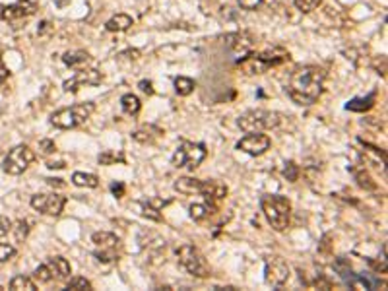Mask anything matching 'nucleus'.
I'll return each instance as SVG.
<instances>
[{"instance_id": "f257e3e1", "label": "nucleus", "mask_w": 388, "mask_h": 291, "mask_svg": "<svg viewBox=\"0 0 388 291\" xmlns=\"http://www.w3.org/2000/svg\"><path fill=\"white\" fill-rule=\"evenodd\" d=\"M326 72L320 66L307 64L293 70L288 84V96L293 103L301 107H310L322 96Z\"/></svg>"}, {"instance_id": "f03ea898", "label": "nucleus", "mask_w": 388, "mask_h": 291, "mask_svg": "<svg viewBox=\"0 0 388 291\" xmlns=\"http://www.w3.org/2000/svg\"><path fill=\"white\" fill-rule=\"evenodd\" d=\"M260 208L274 231L282 233L290 226L291 202L282 194H266L260 198Z\"/></svg>"}, {"instance_id": "7ed1b4c3", "label": "nucleus", "mask_w": 388, "mask_h": 291, "mask_svg": "<svg viewBox=\"0 0 388 291\" xmlns=\"http://www.w3.org/2000/svg\"><path fill=\"white\" fill-rule=\"evenodd\" d=\"M290 60V52L282 47H272L266 48L264 52L260 54H252L248 52L244 58H242L239 64L244 68L246 74H264L266 70L274 68V66H280L284 62Z\"/></svg>"}, {"instance_id": "20e7f679", "label": "nucleus", "mask_w": 388, "mask_h": 291, "mask_svg": "<svg viewBox=\"0 0 388 291\" xmlns=\"http://www.w3.org/2000/svg\"><path fill=\"white\" fill-rule=\"evenodd\" d=\"M96 111V103L88 101V103H76L72 107H64V109H58L54 113L50 114V124L54 128H60V130H70V128H76L84 124L92 114Z\"/></svg>"}, {"instance_id": "39448f33", "label": "nucleus", "mask_w": 388, "mask_h": 291, "mask_svg": "<svg viewBox=\"0 0 388 291\" xmlns=\"http://www.w3.org/2000/svg\"><path fill=\"white\" fill-rule=\"evenodd\" d=\"M282 120H284L282 113L266 111V109H250L239 116L237 124L242 132H264V130L278 128Z\"/></svg>"}, {"instance_id": "423d86ee", "label": "nucleus", "mask_w": 388, "mask_h": 291, "mask_svg": "<svg viewBox=\"0 0 388 291\" xmlns=\"http://www.w3.org/2000/svg\"><path fill=\"white\" fill-rule=\"evenodd\" d=\"M206 156H208V150H206V146L202 144V142H188V140H182L180 144L177 146V150H175V154H173V158H171V163H173V167H186V169H190L194 171L200 163L206 160Z\"/></svg>"}, {"instance_id": "0eeeda50", "label": "nucleus", "mask_w": 388, "mask_h": 291, "mask_svg": "<svg viewBox=\"0 0 388 291\" xmlns=\"http://www.w3.org/2000/svg\"><path fill=\"white\" fill-rule=\"evenodd\" d=\"M178 264L194 278H208L210 276V264L204 258V254L194 244H182L177 248Z\"/></svg>"}, {"instance_id": "6e6552de", "label": "nucleus", "mask_w": 388, "mask_h": 291, "mask_svg": "<svg viewBox=\"0 0 388 291\" xmlns=\"http://www.w3.org/2000/svg\"><path fill=\"white\" fill-rule=\"evenodd\" d=\"M92 241L96 244V256L99 262L111 264L118 260V248H120V239L109 233V231H97L92 235Z\"/></svg>"}, {"instance_id": "1a4fd4ad", "label": "nucleus", "mask_w": 388, "mask_h": 291, "mask_svg": "<svg viewBox=\"0 0 388 291\" xmlns=\"http://www.w3.org/2000/svg\"><path fill=\"white\" fill-rule=\"evenodd\" d=\"M33 162H35V152H33L30 146L20 144L8 152L2 169L8 175H22Z\"/></svg>"}, {"instance_id": "9d476101", "label": "nucleus", "mask_w": 388, "mask_h": 291, "mask_svg": "<svg viewBox=\"0 0 388 291\" xmlns=\"http://www.w3.org/2000/svg\"><path fill=\"white\" fill-rule=\"evenodd\" d=\"M334 268H336V272L340 274V278L344 280V284L350 286L352 290H372V288L378 286V282H376L374 278H371V276L356 274V272L352 270V264H350L346 258L336 260Z\"/></svg>"}, {"instance_id": "9b49d317", "label": "nucleus", "mask_w": 388, "mask_h": 291, "mask_svg": "<svg viewBox=\"0 0 388 291\" xmlns=\"http://www.w3.org/2000/svg\"><path fill=\"white\" fill-rule=\"evenodd\" d=\"M290 276H291L290 264L282 258V256H276L274 254V256H268L266 258V262H264V280H266L268 286L282 288V286L288 284Z\"/></svg>"}, {"instance_id": "f8f14e48", "label": "nucleus", "mask_w": 388, "mask_h": 291, "mask_svg": "<svg viewBox=\"0 0 388 291\" xmlns=\"http://www.w3.org/2000/svg\"><path fill=\"white\" fill-rule=\"evenodd\" d=\"M66 206V198L60 194H35L32 196V208L47 216H60Z\"/></svg>"}, {"instance_id": "ddd939ff", "label": "nucleus", "mask_w": 388, "mask_h": 291, "mask_svg": "<svg viewBox=\"0 0 388 291\" xmlns=\"http://www.w3.org/2000/svg\"><path fill=\"white\" fill-rule=\"evenodd\" d=\"M101 80H103V74L96 68H78V72L62 84V90L66 94L68 92L76 94L80 88H86V86H99Z\"/></svg>"}, {"instance_id": "4468645a", "label": "nucleus", "mask_w": 388, "mask_h": 291, "mask_svg": "<svg viewBox=\"0 0 388 291\" xmlns=\"http://www.w3.org/2000/svg\"><path fill=\"white\" fill-rule=\"evenodd\" d=\"M270 146H272L270 136H266V134H262V132H246V136L237 142V150H241L244 154L256 158V156L266 154V152L270 150Z\"/></svg>"}, {"instance_id": "2eb2a0df", "label": "nucleus", "mask_w": 388, "mask_h": 291, "mask_svg": "<svg viewBox=\"0 0 388 291\" xmlns=\"http://www.w3.org/2000/svg\"><path fill=\"white\" fill-rule=\"evenodd\" d=\"M37 12V4L33 0H18L10 6H0V20L16 22L22 18H30Z\"/></svg>"}, {"instance_id": "dca6fc26", "label": "nucleus", "mask_w": 388, "mask_h": 291, "mask_svg": "<svg viewBox=\"0 0 388 291\" xmlns=\"http://www.w3.org/2000/svg\"><path fill=\"white\" fill-rule=\"evenodd\" d=\"M224 41H226V45L231 48L233 52L242 54V56H246L248 52H252V48L256 45V37L246 32L227 33L226 37H224Z\"/></svg>"}, {"instance_id": "f3484780", "label": "nucleus", "mask_w": 388, "mask_h": 291, "mask_svg": "<svg viewBox=\"0 0 388 291\" xmlns=\"http://www.w3.org/2000/svg\"><path fill=\"white\" fill-rule=\"evenodd\" d=\"M202 196L210 202V204H216V202H222L224 198L227 196V186L224 182H220V180H204V184H202Z\"/></svg>"}, {"instance_id": "a211bd4d", "label": "nucleus", "mask_w": 388, "mask_h": 291, "mask_svg": "<svg viewBox=\"0 0 388 291\" xmlns=\"http://www.w3.org/2000/svg\"><path fill=\"white\" fill-rule=\"evenodd\" d=\"M45 264H47L50 274H52V280H56V282H62V280L70 278V274H72L70 262L66 258H62V256H50Z\"/></svg>"}, {"instance_id": "6ab92c4d", "label": "nucleus", "mask_w": 388, "mask_h": 291, "mask_svg": "<svg viewBox=\"0 0 388 291\" xmlns=\"http://www.w3.org/2000/svg\"><path fill=\"white\" fill-rule=\"evenodd\" d=\"M202 184H204V180H202V178L180 177V178H177V180H175L173 188H175L177 192L190 196V194H200V192H202Z\"/></svg>"}, {"instance_id": "aec40b11", "label": "nucleus", "mask_w": 388, "mask_h": 291, "mask_svg": "<svg viewBox=\"0 0 388 291\" xmlns=\"http://www.w3.org/2000/svg\"><path fill=\"white\" fill-rule=\"evenodd\" d=\"M162 134V128H158L154 124H144V126H140L138 130L132 132V138L136 142H140V144H154Z\"/></svg>"}, {"instance_id": "412c9836", "label": "nucleus", "mask_w": 388, "mask_h": 291, "mask_svg": "<svg viewBox=\"0 0 388 291\" xmlns=\"http://www.w3.org/2000/svg\"><path fill=\"white\" fill-rule=\"evenodd\" d=\"M90 60H92V56L88 50H68L62 56V62L70 68H84V66L90 64Z\"/></svg>"}, {"instance_id": "4be33fe9", "label": "nucleus", "mask_w": 388, "mask_h": 291, "mask_svg": "<svg viewBox=\"0 0 388 291\" xmlns=\"http://www.w3.org/2000/svg\"><path fill=\"white\" fill-rule=\"evenodd\" d=\"M132 24H134V20L128 14H116V16H113L105 24V30L111 33H122L126 32V30H130Z\"/></svg>"}, {"instance_id": "5701e85b", "label": "nucleus", "mask_w": 388, "mask_h": 291, "mask_svg": "<svg viewBox=\"0 0 388 291\" xmlns=\"http://www.w3.org/2000/svg\"><path fill=\"white\" fill-rule=\"evenodd\" d=\"M374 101H376V94L372 92L367 97H356V99L348 101L346 109L348 111H356V113H365V111H369L372 105H374Z\"/></svg>"}, {"instance_id": "b1692460", "label": "nucleus", "mask_w": 388, "mask_h": 291, "mask_svg": "<svg viewBox=\"0 0 388 291\" xmlns=\"http://www.w3.org/2000/svg\"><path fill=\"white\" fill-rule=\"evenodd\" d=\"M120 107H122V113L130 114V116H136V114L140 113V109H142V103H140L138 96L124 94V96L120 97Z\"/></svg>"}, {"instance_id": "393cba45", "label": "nucleus", "mask_w": 388, "mask_h": 291, "mask_svg": "<svg viewBox=\"0 0 388 291\" xmlns=\"http://www.w3.org/2000/svg\"><path fill=\"white\" fill-rule=\"evenodd\" d=\"M72 182L80 188H97L99 186V177L94 175V173H82V171H76L72 175Z\"/></svg>"}, {"instance_id": "a878e982", "label": "nucleus", "mask_w": 388, "mask_h": 291, "mask_svg": "<svg viewBox=\"0 0 388 291\" xmlns=\"http://www.w3.org/2000/svg\"><path fill=\"white\" fill-rule=\"evenodd\" d=\"M214 212H216L214 204H192L188 208V214H190V218L194 222H204L206 218H210Z\"/></svg>"}, {"instance_id": "bb28decb", "label": "nucleus", "mask_w": 388, "mask_h": 291, "mask_svg": "<svg viewBox=\"0 0 388 291\" xmlns=\"http://www.w3.org/2000/svg\"><path fill=\"white\" fill-rule=\"evenodd\" d=\"M99 165H114V163H124V154L122 152H114V150H105L99 154L97 158Z\"/></svg>"}, {"instance_id": "cd10ccee", "label": "nucleus", "mask_w": 388, "mask_h": 291, "mask_svg": "<svg viewBox=\"0 0 388 291\" xmlns=\"http://www.w3.org/2000/svg\"><path fill=\"white\" fill-rule=\"evenodd\" d=\"M10 290L12 291H35L37 290V286H35V282H33L32 278H28V276H16V278H12V282H10Z\"/></svg>"}, {"instance_id": "c85d7f7f", "label": "nucleus", "mask_w": 388, "mask_h": 291, "mask_svg": "<svg viewBox=\"0 0 388 291\" xmlns=\"http://www.w3.org/2000/svg\"><path fill=\"white\" fill-rule=\"evenodd\" d=\"M194 88H196V82H194L192 78L178 76L177 80H175V92H177L178 96H182V97L190 96L194 92Z\"/></svg>"}, {"instance_id": "c756f323", "label": "nucleus", "mask_w": 388, "mask_h": 291, "mask_svg": "<svg viewBox=\"0 0 388 291\" xmlns=\"http://www.w3.org/2000/svg\"><path fill=\"white\" fill-rule=\"evenodd\" d=\"M354 177H356L357 184L365 190H376V182H372L371 175L365 169H354Z\"/></svg>"}, {"instance_id": "7c9ffc66", "label": "nucleus", "mask_w": 388, "mask_h": 291, "mask_svg": "<svg viewBox=\"0 0 388 291\" xmlns=\"http://www.w3.org/2000/svg\"><path fill=\"white\" fill-rule=\"evenodd\" d=\"M30 229H32V227H30V222H28V220H18L16 224H12V233H14V237H16L18 242L28 239Z\"/></svg>"}, {"instance_id": "2f4dec72", "label": "nucleus", "mask_w": 388, "mask_h": 291, "mask_svg": "<svg viewBox=\"0 0 388 291\" xmlns=\"http://www.w3.org/2000/svg\"><path fill=\"white\" fill-rule=\"evenodd\" d=\"M293 4H295V8H297L299 12L310 14V12H314V10L322 4V0H293Z\"/></svg>"}, {"instance_id": "473e14b6", "label": "nucleus", "mask_w": 388, "mask_h": 291, "mask_svg": "<svg viewBox=\"0 0 388 291\" xmlns=\"http://www.w3.org/2000/svg\"><path fill=\"white\" fill-rule=\"evenodd\" d=\"M66 290L72 291H92V282L86 280V278H72L68 284H66Z\"/></svg>"}, {"instance_id": "72a5a7b5", "label": "nucleus", "mask_w": 388, "mask_h": 291, "mask_svg": "<svg viewBox=\"0 0 388 291\" xmlns=\"http://www.w3.org/2000/svg\"><path fill=\"white\" fill-rule=\"evenodd\" d=\"M33 278H35L39 284H48V282L52 280V274H50L47 264H41V266H37V268L33 270Z\"/></svg>"}, {"instance_id": "f704fd0d", "label": "nucleus", "mask_w": 388, "mask_h": 291, "mask_svg": "<svg viewBox=\"0 0 388 291\" xmlns=\"http://www.w3.org/2000/svg\"><path fill=\"white\" fill-rule=\"evenodd\" d=\"M142 216L154 220V222H162L160 208H158V206H152V202H144V204H142Z\"/></svg>"}, {"instance_id": "c9c22d12", "label": "nucleus", "mask_w": 388, "mask_h": 291, "mask_svg": "<svg viewBox=\"0 0 388 291\" xmlns=\"http://www.w3.org/2000/svg\"><path fill=\"white\" fill-rule=\"evenodd\" d=\"M284 177L288 178L290 182H295L299 178V165L295 162H288L284 167Z\"/></svg>"}, {"instance_id": "e433bc0d", "label": "nucleus", "mask_w": 388, "mask_h": 291, "mask_svg": "<svg viewBox=\"0 0 388 291\" xmlns=\"http://www.w3.org/2000/svg\"><path fill=\"white\" fill-rule=\"evenodd\" d=\"M16 256V248L12 244H6V242H0V264L8 262Z\"/></svg>"}, {"instance_id": "4c0bfd02", "label": "nucleus", "mask_w": 388, "mask_h": 291, "mask_svg": "<svg viewBox=\"0 0 388 291\" xmlns=\"http://www.w3.org/2000/svg\"><path fill=\"white\" fill-rule=\"evenodd\" d=\"M262 4H264V0H239V6L242 10H248V12L258 10Z\"/></svg>"}, {"instance_id": "58836bf2", "label": "nucleus", "mask_w": 388, "mask_h": 291, "mask_svg": "<svg viewBox=\"0 0 388 291\" xmlns=\"http://www.w3.org/2000/svg\"><path fill=\"white\" fill-rule=\"evenodd\" d=\"M10 231H12V220L6 216H0V239L6 237Z\"/></svg>"}, {"instance_id": "ea45409f", "label": "nucleus", "mask_w": 388, "mask_h": 291, "mask_svg": "<svg viewBox=\"0 0 388 291\" xmlns=\"http://www.w3.org/2000/svg\"><path fill=\"white\" fill-rule=\"evenodd\" d=\"M39 150H41L45 156H48V154H54V152H56V146H54L52 140H41V142H39Z\"/></svg>"}, {"instance_id": "a19ab883", "label": "nucleus", "mask_w": 388, "mask_h": 291, "mask_svg": "<svg viewBox=\"0 0 388 291\" xmlns=\"http://www.w3.org/2000/svg\"><path fill=\"white\" fill-rule=\"evenodd\" d=\"M111 192H113L116 198H122V196H124V184H122V182H113V184H111Z\"/></svg>"}, {"instance_id": "79ce46f5", "label": "nucleus", "mask_w": 388, "mask_h": 291, "mask_svg": "<svg viewBox=\"0 0 388 291\" xmlns=\"http://www.w3.org/2000/svg\"><path fill=\"white\" fill-rule=\"evenodd\" d=\"M45 180H47L48 186H52V188H62V186H66V182L62 180V178H52V177H48V178H45Z\"/></svg>"}, {"instance_id": "37998d69", "label": "nucleus", "mask_w": 388, "mask_h": 291, "mask_svg": "<svg viewBox=\"0 0 388 291\" xmlns=\"http://www.w3.org/2000/svg\"><path fill=\"white\" fill-rule=\"evenodd\" d=\"M138 86H140V90H142L144 94H148V96H152V94H154V88H152V82L142 80V82H140V84H138Z\"/></svg>"}, {"instance_id": "c03bdc74", "label": "nucleus", "mask_w": 388, "mask_h": 291, "mask_svg": "<svg viewBox=\"0 0 388 291\" xmlns=\"http://www.w3.org/2000/svg\"><path fill=\"white\" fill-rule=\"evenodd\" d=\"M8 74H10V72H8V68L4 66V62H2V58H0V84H2V82L6 80V78H8Z\"/></svg>"}, {"instance_id": "a18cd8bd", "label": "nucleus", "mask_w": 388, "mask_h": 291, "mask_svg": "<svg viewBox=\"0 0 388 291\" xmlns=\"http://www.w3.org/2000/svg\"><path fill=\"white\" fill-rule=\"evenodd\" d=\"M47 167H48V169H64V162H60V163H48Z\"/></svg>"}]
</instances>
